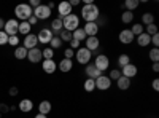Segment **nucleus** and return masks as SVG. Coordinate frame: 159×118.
<instances>
[{
    "label": "nucleus",
    "instance_id": "f257e3e1",
    "mask_svg": "<svg viewBox=\"0 0 159 118\" xmlns=\"http://www.w3.org/2000/svg\"><path fill=\"white\" fill-rule=\"evenodd\" d=\"M100 16V10L94 3H84L81 8V18L86 22H96Z\"/></svg>",
    "mask_w": 159,
    "mask_h": 118
},
{
    "label": "nucleus",
    "instance_id": "f03ea898",
    "mask_svg": "<svg viewBox=\"0 0 159 118\" xmlns=\"http://www.w3.org/2000/svg\"><path fill=\"white\" fill-rule=\"evenodd\" d=\"M62 27L64 31H69V32H73L80 27V16H76L75 13H70L69 16H65L62 19Z\"/></svg>",
    "mask_w": 159,
    "mask_h": 118
},
{
    "label": "nucleus",
    "instance_id": "7ed1b4c3",
    "mask_svg": "<svg viewBox=\"0 0 159 118\" xmlns=\"http://www.w3.org/2000/svg\"><path fill=\"white\" fill-rule=\"evenodd\" d=\"M32 8L29 7V3H21L15 8V15L19 21H27L30 16H32Z\"/></svg>",
    "mask_w": 159,
    "mask_h": 118
},
{
    "label": "nucleus",
    "instance_id": "20e7f679",
    "mask_svg": "<svg viewBox=\"0 0 159 118\" xmlns=\"http://www.w3.org/2000/svg\"><path fill=\"white\" fill-rule=\"evenodd\" d=\"M91 58H92V53H91L89 50H86L84 46H83V48H78V50L75 51V59L78 61V64L86 65V64H89Z\"/></svg>",
    "mask_w": 159,
    "mask_h": 118
},
{
    "label": "nucleus",
    "instance_id": "39448f33",
    "mask_svg": "<svg viewBox=\"0 0 159 118\" xmlns=\"http://www.w3.org/2000/svg\"><path fill=\"white\" fill-rule=\"evenodd\" d=\"M18 26H19V22H18L16 19H8V21H5L3 32H5L8 37H11V35H18Z\"/></svg>",
    "mask_w": 159,
    "mask_h": 118
},
{
    "label": "nucleus",
    "instance_id": "423d86ee",
    "mask_svg": "<svg viewBox=\"0 0 159 118\" xmlns=\"http://www.w3.org/2000/svg\"><path fill=\"white\" fill-rule=\"evenodd\" d=\"M32 15L37 18V19H48L51 16V10L46 7V5H38L34 11H32Z\"/></svg>",
    "mask_w": 159,
    "mask_h": 118
},
{
    "label": "nucleus",
    "instance_id": "0eeeda50",
    "mask_svg": "<svg viewBox=\"0 0 159 118\" xmlns=\"http://www.w3.org/2000/svg\"><path fill=\"white\" fill-rule=\"evenodd\" d=\"M94 65H96V67L103 73L105 70L108 69V65H110V59H108V56H105V54H99V56H96Z\"/></svg>",
    "mask_w": 159,
    "mask_h": 118
},
{
    "label": "nucleus",
    "instance_id": "6e6552de",
    "mask_svg": "<svg viewBox=\"0 0 159 118\" xmlns=\"http://www.w3.org/2000/svg\"><path fill=\"white\" fill-rule=\"evenodd\" d=\"M52 37H54V34H52L51 29H42V31L37 34V40H38L40 43L49 45V42H51V38H52Z\"/></svg>",
    "mask_w": 159,
    "mask_h": 118
},
{
    "label": "nucleus",
    "instance_id": "1a4fd4ad",
    "mask_svg": "<svg viewBox=\"0 0 159 118\" xmlns=\"http://www.w3.org/2000/svg\"><path fill=\"white\" fill-rule=\"evenodd\" d=\"M96 89H100V91H107L110 86H111V80L108 77H105V75H100L99 78H96Z\"/></svg>",
    "mask_w": 159,
    "mask_h": 118
},
{
    "label": "nucleus",
    "instance_id": "9d476101",
    "mask_svg": "<svg viewBox=\"0 0 159 118\" xmlns=\"http://www.w3.org/2000/svg\"><path fill=\"white\" fill-rule=\"evenodd\" d=\"M118 38H119V42H121V43H124V45H130L132 42L135 40V37L132 35L130 29H123L121 32H119Z\"/></svg>",
    "mask_w": 159,
    "mask_h": 118
},
{
    "label": "nucleus",
    "instance_id": "9b49d317",
    "mask_svg": "<svg viewBox=\"0 0 159 118\" xmlns=\"http://www.w3.org/2000/svg\"><path fill=\"white\" fill-rule=\"evenodd\" d=\"M27 59H29L32 64L40 62V61L43 59V56H42V50H38V48H32V50H29V51H27Z\"/></svg>",
    "mask_w": 159,
    "mask_h": 118
},
{
    "label": "nucleus",
    "instance_id": "f8f14e48",
    "mask_svg": "<svg viewBox=\"0 0 159 118\" xmlns=\"http://www.w3.org/2000/svg\"><path fill=\"white\" fill-rule=\"evenodd\" d=\"M42 69L45 73H54L57 70V64L54 62V59H45L42 62Z\"/></svg>",
    "mask_w": 159,
    "mask_h": 118
},
{
    "label": "nucleus",
    "instance_id": "ddd939ff",
    "mask_svg": "<svg viewBox=\"0 0 159 118\" xmlns=\"http://www.w3.org/2000/svg\"><path fill=\"white\" fill-rule=\"evenodd\" d=\"M84 72H86V77H88V78H92V80H96V78H99V77L102 75V72L96 67L94 64H86Z\"/></svg>",
    "mask_w": 159,
    "mask_h": 118
},
{
    "label": "nucleus",
    "instance_id": "4468645a",
    "mask_svg": "<svg viewBox=\"0 0 159 118\" xmlns=\"http://www.w3.org/2000/svg\"><path fill=\"white\" fill-rule=\"evenodd\" d=\"M86 37H97L99 32V24L97 22H86V26L83 27Z\"/></svg>",
    "mask_w": 159,
    "mask_h": 118
},
{
    "label": "nucleus",
    "instance_id": "2eb2a0df",
    "mask_svg": "<svg viewBox=\"0 0 159 118\" xmlns=\"http://www.w3.org/2000/svg\"><path fill=\"white\" fill-rule=\"evenodd\" d=\"M37 45H38L37 35H34V34H29V35H25L24 42H22V46H24L25 50H32V48H37Z\"/></svg>",
    "mask_w": 159,
    "mask_h": 118
},
{
    "label": "nucleus",
    "instance_id": "dca6fc26",
    "mask_svg": "<svg viewBox=\"0 0 159 118\" xmlns=\"http://www.w3.org/2000/svg\"><path fill=\"white\" fill-rule=\"evenodd\" d=\"M57 13H59V18H61V19H64L65 16H69L70 13H72L70 3H69V2H61V3L57 5Z\"/></svg>",
    "mask_w": 159,
    "mask_h": 118
},
{
    "label": "nucleus",
    "instance_id": "f3484780",
    "mask_svg": "<svg viewBox=\"0 0 159 118\" xmlns=\"http://www.w3.org/2000/svg\"><path fill=\"white\" fill-rule=\"evenodd\" d=\"M121 75L130 80L132 77H135V75H137V65H134V64H127V65H124V67L121 69Z\"/></svg>",
    "mask_w": 159,
    "mask_h": 118
},
{
    "label": "nucleus",
    "instance_id": "a211bd4d",
    "mask_svg": "<svg viewBox=\"0 0 159 118\" xmlns=\"http://www.w3.org/2000/svg\"><path fill=\"white\" fill-rule=\"evenodd\" d=\"M84 42H86V46H84V48H86V50H89L91 53H94L96 50H99L100 42H99V38H97V37H88Z\"/></svg>",
    "mask_w": 159,
    "mask_h": 118
},
{
    "label": "nucleus",
    "instance_id": "6ab92c4d",
    "mask_svg": "<svg viewBox=\"0 0 159 118\" xmlns=\"http://www.w3.org/2000/svg\"><path fill=\"white\" fill-rule=\"evenodd\" d=\"M57 69L62 72V73H69L72 69H73V61L72 59H62L59 64H57Z\"/></svg>",
    "mask_w": 159,
    "mask_h": 118
},
{
    "label": "nucleus",
    "instance_id": "aec40b11",
    "mask_svg": "<svg viewBox=\"0 0 159 118\" xmlns=\"http://www.w3.org/2000/svg\"><path fill=\"white\" fill-rule=\"evenodd\" d=\"M18 109H19L21 112H24V113H27V112H30V110L34 109V102H32L30 99H22V101L18 104Z\"/></svg>",
    "mask_w": 159,
    "mask_h": 118
},
{
    "label": "nucleus",
    "instance_id": "412c9836",
    "mask_svg": "<svg viewBox=\"0 0 159 118\" xmlns=\"http://www.w3.org/2000/svg\"><path fill=\"white\" fill-rule=\"evenodd\" d=\"M116 85H118V89L126 91V89H129V88H130V80L121 75V77H119L118 80H116Z\"/></svg>",
    "mask_w": 159,
    "mask_h": 118
},
{
    "label": "nucleus",
    "instance_id": "4be33fe9",
    "mask_svg": "<svg viewBox=\"0 0 159 118\" xmlns=\"http://www.w3.org/2000/svg\"><path fill=\"white\" fill-rule=\"evenodd\" d=\"M51 110H52V106H51L49 101H42V102H40V106H38V113L48 115Z\"/></svg>",
    "mask_w": 159,
    "mask_h": 118
},
{
    "label": "nucleus",
    "instance_id": "5701e85b",
    "mask_svg": "<svg viewBox=\"0 0 159 118\" xmlns=\"http://www.w3.org/2000/svg\"><path fill=\"white\" fill-rule=\"evenodd\" d=\"M30 29H32V26H30L27 21H21V22H19V26H18V34L29 35V34H30Z\"/></svg>",
    "mask_w": 159,
    "mask_h": 118
},
{
    "label": "nucleus",
    "instance_id": "b1692460",
    "mask_svg": "<svg viewBox=\"0 0 159 118\" xmlns=\"http://www.w3.org/2000/svg\"><path fill=\"white\" fill-rule=\"evenodd\" d=\"M150 40H151V37H150L148 34H145V32L140 34V35H137V45L142 46V48H143V46H148V45H150Z\"/></svg>",
    "mask_w": 159,
    "mask_h": 118
},
{
    "label": "nucleus",
    "instance_id": "393cba45",
    "mask_svg": "<svg viewBox=\"0 0 159 118\" xmlns=\"http://www.w3.org/2000/svg\"><path fill=\"white\" fill-rule=\"evenodd\" d=\"M27 51H29V50H25L24 46H16V48H15V58L19 59V61L25 59V58H27Z\"/></svg>",
    "mask_w": 159,
    "mask_h": 118
},
{
    "label": "nucleus",
    "instance_id": "a878e982",
    "mask_svg": "<svg viewBox=\"0 0 159 118\" xmlns=\"http://www.w3.org/2000/svg\"><path fill=\"white\" fill-rule=\"evenodd\" d=\"M72 37L75 38V40H78V42H84L86 40V34H84V31H83V27H78L76 31H73L72 32Z\"/></svg>",
    "mask_w": 159,
    "mask_h": 118
},
{
    "label": "nucleus",
    "instance_id": "bb28decb",
    "mask_svg": "<svg viewBox=\"0 0 159 118\" xmlns=\"http://www.w3.org/2000/svg\"><path fill=\"white\" fill-rule=\"evenodd\" d=\"M64 27H62V19L61 18H56V19H52V22H51V31H52V34H59L61 31H62Z\"/></svg>",
    "mask_w": 159,
    "mask_h": 118
},
{
    "label": "nucleus",
    "instance_id": "cd10ccee",
    "mask_svg": "<svg viewBox=\"0 0 159 118\" xmlns=\"http://www.w3.org/2000/svg\"><path fill=\"white\" fill-rule=\"evenodd\" d=\"M150 24H154L153 13H143V16H142V26L145 27V26H150Z\"/></svg>",
    "mask_w": 159,
    "mask_h": 118
},
{
    "label": "nucleus",
    "instance_id": "c85d7f7f",
    "mask_svg": "<svg viewBox=\"0 0 159 118\" xmlns=\"http://www.w3.org/2000/svg\"><path fill=\"white\" fill-rule=\"evenodd\" d=\"M83 88L86 89V93H92V91L96 89V82L92 80V78H86L84 83H83Z\"/></svg>",
    "mask_w": 159,
    "mask_h": 118
},
{
    "label": "nucleus",
    "instance_id": "c756f323",
    "mask_svg": "<svg viewBox=\"0 0 159 118\" xmlns=\"http://www.w3.org/2000/svg\"><path fill=\"white\" fill-rule=\"evenodd\" d=\"M140 5L139 0H126L124 2V7H126V11H134L137 7Z\"/></svg>",
    "mask_w": 159,
    "mask_h": 118
},
{
    "label": "nucleus",
    "instance_id": "7c9ffc66",
    "mask_svg": "<svg viewBox=\"0 0 159 118\" xmlns=\"http://www.w3.org/2000/svg\"><path fill=\"white\" fill-rule=\"evenodd\" d=\"M127 64H130V58H129V54H119L118 56V65L119 67H124V65H127Z\"/></svg>",
    "mask_w": 159,
    "mask_h": 118
},
{
    "label": "nucleus",
    "instance_id": "2f4dec72",
    "mask_svg": "<svg viewBox=\"0 0 159 118\" xmlns=\"http://www.w3.org/2000/svg\"><path fill=\"white\" fill-rule=\"evenodd\" d=\"M59 38L62 40V43H64V42H69V43H70L73 37H72V32H69V31H64V29H62V31L59 32Z\"/></svg>",
    "mask_w": 159,
    "mask_h": 118
},
{
    "label": "nucleus",
    "instance_id": "473e14b6",
    "mask_svg": "<svg viewBox=\"0 0 159 118\" xmlns=\"http://www.w3.org/2000/svg\"><path fill=\"white\" fill-rule=\"evenodd\" d=\"M121 21L124 24H130L132 21H134V13H132V11H124L121 15Z\"/></svg>",
    "mask_w": 159,
    "mask_h": 118
},
{
    "label": "nucleus",
    "instance_id": "72a5a7b5",
    "mask_svg": "<svg viewBox=\"0 0 159 118\" xmlns=\"http://www.w3.org/2000/svg\"><path fill=\"white\" fill-rule=\"evenodd\" d=\"M61 45H62V40H61V38L59 37H52L51 38V42H49V48L51 50H57V48H61Z\"/></svg>",
    "mask_w": 159,
    "mask_h": 118
},
{
    "label": "nucleus",
    "instance_id": "f704fd0d",
    "mask_svg": "<svg viewBox=\"0 0 159 118\" xmlns=\"http://www.w3.org/2000/svg\"><path fill=\"white\" fill-rule=\"evenodd\" d=\"M130 32H132V35H140V34H143L145 32V29H143V26L142 24H134L132 26V29H130Z\"/></svg>",
    "mask_w": 159,
    "mask_h": 118
},
{
    "label": "nucleus",
    "instance_id": "c9c22d12",
    "mask_svg": "<svg viewBox=\"0 0 159 118\" xmlns=\"http://www.w3.org/2000/svg\"><path fill=\"white\" fill-rule=\"evenodd\" d=\"M145 34H148L150 37L151 35H154V34H157V26L156 24H150V26H145Z\"/></svg>",
    "mask_w": 159,
    "mask_h": 118
},
{
    "label": "nucleus",
    "instance_id": "e433bc0d",
    "mask_svg": "<svg viewBox=\"0 0 159 118\" xmlns=\"http://www.w3.org/2000/svg\"><path fill=\"white\" fill-rule=\"evenodd\" d=\"M42 56H43V59H52L54 58V50H51L49 46L42 50Z\"/></svg>",
    "mask_w": 159,
    "mask_h": 118
},
{
    "label": "nucleus",
    "instance_id": "4c0bfd02",
    "mask_svg": "<svg viewBox=\"0 0 159 118\" xmlns=\"http://www.w3.org/2000/svg\"><path fill=\"white\" fill-rule=\"evenodd\" d=\"M150 59H151L153 62H159V50H157V48H153V50L150 51Z\"/></svg>",
    "mask_w": 159,
    "mask_h": 118
},
{
    "label": "nucleus",
    "instance_id": "58836bf2",
    "mask_svg": "<svg viewBox=\"0 0 159 118\" xmlns=\"http://www.w3.org/2000/svg\"><path fill=\"white\" fill-rule=\"evenodd\" d=\"M8 43H10L11 46H18V45H19V37H18V35L8 37Z\"/></svg>",
    "mask_w": 159,
    "mask_h": 118
},
{
    "label": "nucleus",
    "instance_id": "ea45409f",
    "mask_svg": "<svg viewBox=\"0 0 159 118\" xmlns=\"http://www.w3.org/2000/svg\"><path fill=\"white\" fill-rule=\"evenodd\" d=\"M119 77H121V70H118V69H113V70L110 72V75H108L110 80H118Z\"/></svg>",
    "mask_w": 159,
    "mask_h": 118
},
{
    "label": "nucleus",
    "instance_id": "a19ab883",
    "mask_svg": "<svg viewBox=\"0 0 159 118\" xmlns=\"http://www.w3.org/2000/svg\"><path fill=\"white\" fill-rule=\"evenodd\" d=\"M7 43H8V35L3 31H0V45H7Z\"/></svg>",
    "mask_w": 159,
    "mask_h": 118
},
{
    "label": "nucleus",
    "instance_id": "79ce46f5",
    "mask_svg": "<svg viewBox=\"0 0 159 118\" xmlns=\"http://www.w3.org/2000/svg\"><path fill=\"white\" fill-rule=\"evenodd\" d=\"M64 56H65V59H72L73 56H75V51L72 50V48H67L64 51Z\"/></svg>",
    "mask_w": 159,
    "mask_h": 118
},
{
    "label": "nucleus",
    "instance_id": "37998d69",
    "mask_svg": "<svg viewBox=\"0 0 159 118\" xmlns=\"http://www.w3.org/2000/svg\"><path fill=\"white\" fill-rule=\"evenodd\" d=\"M150 43H153V45H154V48H157V46H159V34L151 35V40H150Z\"/></svg>",
    "mask_w": 159,
    "mask_h": 118
},
{
    "label": "nucleus",
    "instance_id": "c03bdc74",
    "mask_svg": "<svg viewBox=\"0 0 159 118\" xmlns=\"http://www.w3.org/2000/svg\"><path fill=\"white\" fill-rule=\"evenodd\" d=\"M80 45H81V42H78V40H75V38H72V42H70V48H72V50L76 51L78 48H81Z\"/></svg>",
    "mask_w": 159,
    "mask_h": 118
},
{
    "label": "nucleus",
    "instance_id": "a18cd8bd",
    "mask_svg": "<svg viewBox=\"0 0 159 118\" xmlns=\"http://www.w3.org/2000/svg\"><path fill=\"white\" fill-rule=\"evenodd\" d=\"M38 5H42V3H40V0H30V2H29V7L30 8H37Z\"/></svg>",
    "mask_w": 159,
    "mask_h": 118
},
{
    "label": "nucleus",
    "instance_id": "49530a36",
    "mask_svg": "<svg viewBox=\"0 0 159 118\" xmlns=\"http://www.w3.org/2000/svg\"><path fill=\"white\" fill-rule=\"evenodd\" d=\"M8 93H10V96H18V88L16 86H11Z\"/></svg>",
    "mask_w": 159,
    "mask_h": 118
},
{
    "label": "nucleus",
    "instance_id": "de8ad7c7",
    "mask_svg": "<svg viewBox=\"0 0 159 118\" xmlns=\"http://www.w3.org/2000/svg\"><path fill=\"white\" fill-rule=\"evenodd\" d=\"M27 22H29V24H30V26H35V24H37V22H38V19H37V18H35V16H34V15H32V16H30V18H29V19H27Z\"/></svg>",
    "mask_w": 159,
    "mask_h": 118
},
{
    "label": "nucleus",
    "instance_id": "09e8293b",
    "mask_svg": "<svg viewBox=\"0 0 159 118\" xmlns=\"http://www.w3.org/2000/svg\"><path fill=\"white\" fill-rule=\"evenodd\" d=\"M153 89L154 91L159 89V80H157V78H154V80H153Z\"/></svg>",
    "mask_w": 159,
    "mask_h": 118
},
{
    "label": "nucleus",
    "instance_id": "8fccbe9b",
    "mask_svg": "<svg viewBox=\"0 0 159 118\" xmlns=\"http://www.w3.org/2000/svg\"><path fill=\"white\" fill-rule=\"evenodd\" d=\"M69 3H70V7L73 8V7H76V5H80V0H70V2H69Z\"/></svg>",
    "mask_w": 159,
    "mask_h": 118
},
{
    "label": "nucleus",
    "instance_id": "3c124183",
    "mask_svg": "<svg viewBox=\"0 0 159 118\" xmlns=\"http://www.w3.org/2000/svg\"><path fill=\"white\" fill-rule=\"evenodd\" d=\"M10 109L7 107V106H3V104H0V113H2V112H8Z\"/></svg>",
    "mask_w": 159,
    "mask_h": 118
},
{
    "label": "nucleus",
    "instance_id": "603ef678",
    "mask_svg": "<svg viewBox=\"0 0 159 118\" xmlns=\"http://www.w3.org/2000/svg\"><path fill=\"white\" fill-rule=\"evenodd\" d=\"M153 70L154 72H159V62H153Z\"/></svg>",
    "mask_w": 159,
    "mask_h": 118
},
{
    "label": "nucleus",
    "instance_id": "864d4df0",
    "mask_svg": "<svg viewBox=\"0 0 159 118\" xmlns=\"http://www.w3.org/2000/svg\"><path fill=\"white\" fill-rule=\"evenodd\" d=\"M3 26H5V21L0 18V31H3Z\"/></svg>",
    "mask_w": 159,
    "mask_h": 118
},
{
    "label": "nucleus",
    "instance_id": "5fc2aeb1",
    "mask_svg": "<svg viewBox=\"0 0 159 118\" xmlns=\"http://www.w3.org/2000/svg\"><path fill=\"white\" fill-rule=\"evenodd\" d=\"M35 118H48V115H42V113H38V115H35Z\"/></svg>",
    "mask_w": 159,
    "mask_h": 118
},
{
    "label": "nucleus",
    "instance_id": "6e6d98bb",
    "mask_svg": "<svg viewBox=\"0 0 159 118\" xmlns=\"http://www.w3.org/2000/svg\"><path fill=\"white\" fill-rule=\"evenodd\" d=\"M0 118H2V113H0Z\"/></svg>",
    "mask_w": 159,
    "mask_h": 118
}]
</instances>
